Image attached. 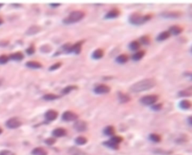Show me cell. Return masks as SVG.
<instances>
[{
	"label": "cell",
	"instance_id": "1",
	"mask_svg": "<svg viewBox=\"0 0 192 155\" xmlns=\"http://www.w3.org/2000/svg\"><path fill=\"white\" fill-rule=\"evenodd\" d=\"M156 81L154 79H145L142 80L132 85L130 90L132 92H141L144 91L149 90L156 86Z\"/></svg>",
	"mask_w": 192,
	"mask_h": 155
},
{
	"label": "cell",
	"instance_id": "2",
	"mask_svg": "<svg viewBox=\"0 0 192 155\" xmlns=\"http://www.w3.org/2000/svg\"><path fill=\"white\" fill-rule=\"evenodd\" d=\"M152 18V16L150 14H147V15H142L140 13H133L131 14L129 17V22L133 25L135 26H140L142 24L145 23L146 22Z\"/></svg>",
	"mask_w": 192,
	"mask_h": 155
},
{
	"label": "cell",
	"instance_id": "3",
	"mask_svg": "<svg viewBox=\"0 0 192 155\" xmlns=\"http://www.w3.org/2000/svg\"><path fill=\"white\" fill-rule=\"evenodd\" d=\"M85 17V13L82 11H74L71 12L70 14L65 19H64V23L71 24L80 21L84 17Z\"/></svg>",
	"mask_w": 192,
	"mask_h": 155
},
{
	"label": "cell",
	"instance_id": "4",
	"mask_svg": "<svg viewBox=\"0 0 192 155\" xmlns=\"http://www.w3.org/2000/svg\"><path fill=\"white\" fill-rule=\"evenodd\" d=\"M158 100V96L156 95H146L140 99V103L146 106H152Z\"/></svg>",
	"mask_w": 192,
	"mask_h": 155
},
{
	"label": "cell",
	"instance_id": "5",
	"mask_svg": "<svg viewBox=\"0 0 192 155\" xmlns=\"http://www.w3.org/2000/svg\"><path fill=\"white\" fill-rule=\"evenodd\" d=\"M62 119L65 122H74V121L77 120L78 115H77L75 112L69 110V111H65V112H63L62 115Z\"/></svg>",
	"mask_w": 192,
	"mask_h": 155
},
{
	"label": "cell",
	"instance_id": "6",
	"mask_svg": "<svg viewBox=\"0 0 192 155\" xmlns=\"http://www.w3.org/2000/svg\"><path fill=\"white\" fill-rule=\"evenodd\" d=\"M5 124H6V127H9V128L16 129L21 126L22 122H20L18 118H11V119L7 121Z\"/></svg>",
	"mask_w": 192,
	"mask_h": 155
},
{
	"label": "cell",
	"instance_id": "7",
	"mask_svg": "<svg viewBox=\"0 0 192 155\" xmlns=\"http://www.w3.org/2000/svg\"><path fill=\"white\" fill-rule=\"evenodd\" d=\"M74 128L78 132H84L88 129V124L85 121L77 120L74 124Z\"/></svg>",
	"mask_w": 192,
	"mask_h": 155
},
{
	"label": "cell",
	"instance_id": "8",
	"mask_svg": "<svg viewBox=\"0 0 192 155\" xmlns=\"http://www.w3.org/2000/svg\"><path fill=\"white\" fill-rule=\"evenodd\" d=\"M110 92V87L104 84H101V85H97L94 88V92L98 95H104V94H107Z\"/></svg>",
	"mask_w": 192,
	"mask_h": 155
},
{
	"label": "cell",
	"instance_id": "9",
	"mask_svg": "<svg viewBox=\"0 0 192 155\" xmlns=\"http://www.w3.org/2000/svg\"><path fill=\"white\" fill-rule=\"evenodd\" d=\"M59 113L56 110L54 109H49L44 114V117L48 122H53L55 121L58 117Z\"/></svg>",
	"mask_w": 192,
	"mask_h": 155
},
{
	"label": "cell",
	"instance_id": "10",
	"mask_svg": "<svg viewBox=\"0 0 192 155\" xmlns=\"http://www.w3.org/2000/svg\"><path fill=\"white\" fill-rule=\"evenodd\" d=\"M84 43V41H81L77 42L76 43L73 44L71 46L70 49H69V53H74L75 54H79L81 52V50H82V44Z\"/></svg>",
	"mask_w": 192,
	"mask_h": 155
},
{
	"label": "cell",
	"instance_id": "11",
	"mask_svg": "<svg viewBox=\"0 0 192 155\" xmlns=\"http://www.w3.org/2000/svg\"><path fill=\"white\" fill-rule=\"evenodd\" d=\"M66 134H67V130H65V128H63V127H58V128H56L55 130H53L52 132L53 137H56V138L65 137Z\"/></svg>",
	"mask_w": 192,
	"mask_h": 155
},
{
	"label": "cell",
	"instance_id": "12",
	"mask_svg": "<svg viewBox=\"0 0 192 155\" xmlns=\"http://www.w3.org/2000/svg\"><path fill=\"white\" fill-rule=\"evenodd\" d=\"M181 13L179 11H164L161 13V16L165 18H177L180 17Z\"/></svg>",
	"mask_w": 192,
	"mask_h": 155
},
{
	"label": "cell",
	"instance_id": "13",
	"mask_svg": "<svg viewBox=\"0 0 192 155\" xmlns=\"http://www.w3.org/2000/svg\"><path fill=\"white\" fill-rule=\"evenodd\" d=\"M120 14V11L119 9H114L110 10V11L107 12L105 15V19H114L119 17V15Z\"/></svg>",
	"mask_w": 192,
	"mask_h": 155
},
{
	"label": "cell",
	"instance_id": "14",
	"mask_svg": "<svg viewBox=\"0 0 192 155\" xmlns=\"http://www.w3.org/2000/svg\"><path fill=\"white\" fill-rule=\"evenodd\" d=\"M183 31V28L182 27L179 26L174 25L170 27V29H169L168 32H170L171 35H178L179 34H181Z\"/></svg>",
	"mask_w": 192,
	"mask_h": 155
},
{
	"label": "cell",
	"instance_id": "15",
	"mask_svg": "<svg viewBox=\"0 0 192 155\" xmlns=\"http://www.w3.org/2000/svg\"><path fill=\"white\" fill-rule=\"evenodd\" d=\"M118 98H119V102L122 103H128L131 100L130 96L127 94L123 93V92H119L118 93Z\"/></svg>",
	"mask_w": 192,
	"mask_h": 155
},
{
	"label": "cell",
	"instance_id": "16",
	"mask_svg": "<svg viewBox=\"0 0 192 155\" xmlns=\"http://www.w3.org/2000/svg\"><path fill=\"white\" fill-rule=\"evenodd\" d=\"M26 65L28 68H30L32 69H39L42 68V65L39 62H35V61H29V62H27L26 63Z\"/></svg>",
	"mask_w": 192,
	"mask_h": 155
},
{
	"label": "cell",
	"instance_id": "17",
	"mask_svg": "<svg viewBox=\"0 0 192 155\" xmlns=\"http://www.w3.org/2000/svg\"><path fill=\"white\" fill-rule=\"evenodd\" d=\"M41 30V28L40 26H32L30 28H29V29L26 32V34L29 35H35V34L39 33Z\"/></svg>",
	"mask_w": 192,
	"mask_h": 155
},
{
	"label": "cell",
	"instance_id": "18",
	"mask_svg": "<svg viewBox=\"0 0 192 155\" xmlns=\"http://www.w3.org/2000/svg\"><path fill=\"white\" fill-rule=\"evenodd\" d=\"M192 95V87H188V88L184 89V90L180 91L179 92V97H191Z\"/></svg>",
	"mask_w": 192,
	"mask_h": 155
},
{
	"label": "cell",
	"instance_id": "19",
	"mask_svg": "<svg viewBox=\"0 0 192 155\" xmlns=\"http://www.w3.org/2000/svg\"><path fill=\"white\" fill-rule=\"evenodd\" d=\"M104 50H101V49H97V50H95L93 52L92 57L93 58H95V59H100V58H101L102 57L104 56Z\"/></svg>",
	"mask_w": 192,
	"mask_h": 155
},
{
	"label": "cell",
	"instance_id": "20",
	"mask_svg": "<svg viewBox=\"0 0 192 155\" xmlns=\"http://www.w3.org/2000/svg\"><path fill=\"white\" fill-rule=\"evenodd\" d=\"M103 144H104V145H105V146L108 147V148H110V149H114V150H118L119 148V145H118V144L113 142L111 139L108 140V141H105V142H104V143Z\"/></svg>",
	"mask_w": 192,
	"mask_h": 155
},
{
	"label": "cell",
	"instance_id": "21",
	"mask_svg": "<svg viewBox=\"0 0 192 155\" xmlns=\"http://www.w3.org/2000/svg\"><path fill=\"white\" fill-rule=\"evenodd\" d=\"M104 134L106 136H110V137H113L115 134V128L113 126H107L104 129Z\"/></svg>",
	"mask_w": 192,
	"mask_h": 155
},
{
	"label": "cell",
	"instance_id": "22",
	"mask_svg": "<svg viewBox=\"0 0 192 155\" xmlns=\"http://www.w3.org/2000/svg\"><path fill=\"white\" fill-rule=\"evenodd\" d=\"M32 155H47V151L43 148H35L32 151Z\"/></svg>",
	"mask_w": 192,
	"mask_h": 155
},
{
	"label": "cell",
	"instance_id": "23",
	"mask_svg": "<svg viewBox=\"0 0 192 155\" xmlns=\"http://www.w3.org/2000/svg\"><path fill=\"white\" fill-rule=\"evenodd\" d=\"M24 57V54L20 53V52H17V53H13L10 55L11 59L14 61H17V62H20V61L23 60Z\"/></svg>",
	"mask_w": 192,
	"mask_h": 155
},
{
	"label": "cell",
	"instance_id": "24",
	"mask_svg": "<svg viewBox=\"0 0 192 155\" xmlns=\"http://www.w3.org/2000/svg\"><path fill=\"white\" fill-rule=\"evenodd\" d=\"M117 63L119 64H125L128 61V56L125 54H121L119 56H117L116 58Z\"/></svg>",
	"mask_w": 192,
	"mask_h": 155
},
{
	"label": "cell",
	"instance_id": "25",
	"mask_svg": "<svg viewBox=\"0 0 192 155\" xmlns=\"http://www.w3.org/2000/svg\"><path fill=\"white\" fill-rule=\"evenodd\" d=\"M171 36V34L168 31H164V32H161L158 35V36L157 37V40L159 41H165L167 38H169Z\"/></svg>",
	"mask_w": 192,
	"mask_h": 155
},
{
	"label": "cell",
	"instance_id": "26",
	"mask_svg": "<svg viewBox=\"0 0 192 155\" xmlns=\"http://www.w3.org/2000/svg\"><path fill=\"white\" fill-rule=\"evenodd\" d=\"M179 107L181 109L184 110L189 109L191 107V103L188 100H183L179 103Z\"/></svg>",
	"mask_w": 192,
	"mask_h": 155
},
{
	"label": "cell",
	"instance_id": "27",
	"mask_svg": "<svg viewBox=\"0 0 192 155\" xmlns=\"http://www.w3.org/2000/svg\"><path fill=\"white\" fill-rule=\"evenodd\" d=\"M77 88H78V87H77V85H69V86L65 87V88H63V90H62V92L63 95H68V94L70 93L72 91L77 90Z\"/></svg>",
	"mask_w": 192,
	"mask_h": 155
},
{
	"label": "cell",
	"instance_id": "28",
	"mask_svg": "<svg viewBox=\"0 0 192 155\" xmlns=\"http://www.w3.org/2000/svg\"><path fill=\"white\" fill-rule=\"evenodd\" d=\"M144 55H145V52L138 51L133 55V56H132V59H133L134 61H139L140 60Z\"/></svg>",
	"mask_w": 192,
	"mask_h": 155
},
{
	"label": "cell",
	"instance_id": "29",
	"mask_svg": "<svg viewBox=\"0 0 192 155\" xmlns=\"http://www.w3.org/2000/svg\"><path fill=\"white\" fill-rule=\"evenodd\" d=\"M59 97H60V96L55 95V94H47L44 96L43 99H44L45 100H55Z\"/></svg>",
	"mask_w": 192,
	"mask_h": 155
},
{
	"label": "cell",
	"instance_id": "30",
	"mask_svg": "<svg viewBox=\"0 0 192 155\" xmlns=\"http://www.w3.org/2000/svg\"><path fill=\"white\" fill-rule=\"evenodd\" d=\"M87 142H88V139H87L86 137H82V136L77 137V138L75 139V142L79 145H86V144L87 143Z\"/></svg>",
	"mask_w": 192,
	"mask_h": 155
},
{
	"label": "cell",
	"instance_id": "31",
	"mask_svg": "<svg viewBox=\"0 0 192 155\" xmlns=\"http://www.w3.org/2000/svg\"><path fill=\"white\" fill-rule=\"evenodd\" d=\"M149 139L154 142H159L161 140V137L157 134H152L149 135Z\"/></svg>",
	"mask_w": 192,
	"mask_h": 155
},
{
	"label": "cell",
	"instance_id": "32",
	"mask_svg": "<svg viewBox=\"0 0 192 155\" xmlns=\"http://www.w3.org/2000/svg\"><path fill=\"white\" fill-rule=\"evenodd\" d=\"M129 48L131 50H137L140 48V43L137 41H134L131 42L129 44Z\"/></svg>",
	"mask_w": 192,
	"mask_h": 155
},
{
	"label": "cell",
	"instance_id": "33",
	"mask_svg": "<svg viewBox=\"0 0 192 155\" xmlns=\"http://www.w3.org/2000/svg\"><path fill=\"white\" fill-rule=\"evenodd\" d=\"M140 43H142L144 45H148L150 43V38H149L148 35H144V36H142L140 39Z\"/></svg>",
	"mask_w": 192,
	"mask_h": 155
},
{
	"label": "cell",
	"instance_id": "34",
	"mask_svg": "<svg viewBox=\"0 0 192 155\" xmlns=\"http://www.w3.org/2000/svg\"><path fill=\"white\" fill-rule=\"evenodd\" d=\"M110 139L112 140L113 142H115V143L118 144V145H119V144H120L121 142L123 141V139H122V137H119V136H113V137L110 138Z\"/></svg>",
	"mask_w": 192,
	"mask_h": 155
},
{
	"label": "cell",
	"instance_id": "35",
	"mask_svg": "<svg viewBox=\"0 0 192 155\" xmlns=\"http://www.w3.org/2000/svg\"><path fill=\"white\" fill-rule=\"evenodd\" d=\"M69 153L71 155H83L81 151L76 149V148H71V149L69 150Z\"/></svg>",
	"mask_w": 192,
	"mask_h": 155
},
{
	"label": "cell",
	"instance_id": "36",
	"mask_svg": "<svg viewBox=\"0 0 192 155\" xmlns=\"http://www.w3.org/2000/svg\"><path fill=\"white\" fill-rule=\"evenodd\" d=\"M9 60V57L7 56L6 55H0V64H1V65H4V64L7 63Z\"/></svg>",
	"mask_w": 192,
	"mask_h": 155
},
{
	"label": "cell",
	"instance_id": "37",
	"mask_svg": "<svg viewBox=\"0 0 192 155\" xmlns=\"http://www.w3.org/2000/svg\"><path fill=\"white\" fill-rule=\"evenodd\" d=\"M45 143L48 145H54L56 142V139L54 137H50V138H47L45 139Z\"/></svg>",
	"mask_w": 192,
	"mask_h": 155
},
{
	"label": "cell",
	"instance_id": "38",
	"mask_svg": "<svg viewBox=\"0 0 192 155\" xmlns=\"http://www.w3.org/2000/svg\"><path fill=\"white\" fill-rule=\"evenodd\" d=\"M61 65H62V63H61V62H57V63L54 64V65H52L50 67V70H57V69H59L61 67Z\"/></svg>",
	"mask_w": 192,
	"mask_h": 155
},
{
	"label": "cell",
	"instance_id": "39",
	"mask_svg": "<svg viewBox=\"0 0 192 155\" xmlns=\"http://www.w3.org/2000/svg\"><path fill=\"white\" fill-rule=\"evenodd\" d=\"M41 52H43V53H48V52H50V50H51V47H50V45L43 46V47H41Z\"/></svg>",
	"mask_w": 192,
	"mask_h": 155
},
{
	"label": "cell",
	"instance_id": "40",
	"mask_svg": "<svg viewBox=\"0 0 192 155\" xmlns=\"http://www.w3.org/2000/svg\"><path fill=\"white\" fill-rule=\"evenodd\" d=\"M152 109L155 111H159L162 109V104L161 103H157V104H155V105H152Z\"/></svg>",
	"mask_w": 192,
	"mask_h": 155
},
{
	"label": "cell",
	"instance_id": "41",
	"mask_svg": "<svg viewBox=\"0 0 192 155\" xmlns=\"http://www.w3.org/2000/svg\"><path fill=\"white\" fill-rule=\"evenodd\" d=\"M0 155H16L15 154L9 150H4L0 152Z\"/></svg>",
	"mask_w": 192,
	"mask_h": 155
},
{
	"label": "cell",
	"instance_id": "42",
	"mask_svg": "<svg viewBox=\"0 0 192 155\" xmlns=\"http://www.w3.org/2000/svg\"><path fill=\"white\" fill-rule=\"evenodd\" d=\"M35 47H34V46H31V47H29L26 50V53L29 54V55H32V54L35 53Z\"/></svg>",
	"mask_w": 192,
	"mask_h": 155
},
{
	"label": "cell",
	"instance_id": "43",
	"mask_svg": "<svg viewBox=\"0 0 192 155\" xmlns=\"http://www.w3.org/2000/svg\"><path fill=\"white\" fill-rule=\"evenodd\" d=\"M59 5H60V4H59V3H52V4H50V6H52V7H57V6H59Z\"/></svg>",
	"mask_w": 192,
	"mask_h": 155
},
{
	"label": "cell",
	"instance_id": "44",
	"mask_svg": "<svg viewBox=\"0 0 192 155\" xmlns=\"http://www.w3.org/2000/svg\"><path fill=\"white\" fill-rule=\"evenodd\" d=\"M191 117H189V118H188V122H189V125H191Z\"/></svg>",
	"mask_w": 192,
	"mask_h": 155
},
{
	"label": "cell",
	"instance_id": "45",
	"mask_svg": "<svg viewBox=\"0 0 192 155\" xmlns=\"http://www.w3.org/2000/svg\"><path fill=\"white\" fill-rule=\"evenodd\" d=\"M2 23H3V20H2V19L1 18V17H0V25H1V24H2Z\"/></svg>",
	"mask_w": 192,
	"mask_h": 155
},
{
	"label": "cell",
	"instance_id": "46",
	"mask_svg": "<svg viewBox=\"0 0 192 155\" xmlns=\"http://www.w3.org/2000/svg\"><path fill=\"white\" fill-rule=\"evenodd\" d=\"M2 130L1 128H0V134H2Z\"/></svg>",
	"mask_w": 192,
	"mask_h": 155
},
{
	"label": "cell",
	"instance_id": "47",
	"mask_svg": "<svg viewBox=\"0 0 192 155\" xmlns=\"http://www.w3.org/2000/svg\"><path fill=\"white\" fill-rule=\"evenodd\" d=\"M2 5H3V4H2V3H0V8H1V7L2 6Z\"/></svg>",
	"mask_w": 192,
	"mask_h": 155
}]
</instances>
